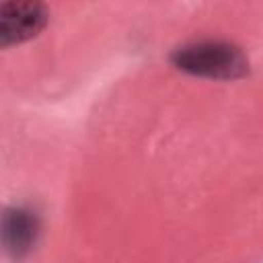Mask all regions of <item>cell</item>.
Returning <instances> with one entry per match:
<instances>
[{
    "mask_svg": "<svg viewBox=\"0 0 263 263\" xmlns=\"http://www.w3.org/2000/svg\"><path fill=\"white\" fill-rule=\"evenodd\" d=\"M173 64L193 76L214 80H236L249 74L245 53L224 41H199L179 47L173 53Z\"/></svg>",
    "mask_w": 263,
    "mask_h": 263,
    "instance_id": "6da1fadb",
    "label": "cell"
},
{
    "mask_svg": "<svg viewBox=\"0 0 263 263\" xmlns=\"http://www.w3.org/2000/svg\"><path fill=\"white\" fill-rule=\"evenodd\" d=\"M37 234V220L29 212L14 208L8 210L4 216V245L6 251L14 257H23L31 245L35 242Z\"/></svg>",
    "mask_w": 263,
    "mask_h": 263,
    "instance_id": "3957f363",
    "label": "cell"
},
{
    "mask_svg": "<svg viewBox=\"0 0 263 263\" xmlns=\"http://www.w3.org/2000/svg\"><path fill=\"white\" fill-rule=\"evenodd\" d=\"M47 23V12L37 2H4L0 8L2 45L23 43L35 37Z\"/></svg>",
    "mask_w": 263,
    "mask_h": 263,
    "instance_id": "7a4b0ae2",
    "label": "cell"
}]
</instances>
